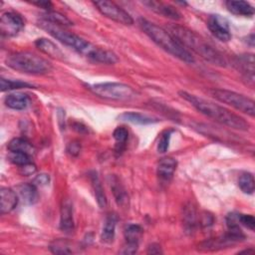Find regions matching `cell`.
Instances as JSON below:
<instances>
[{
    "label": "cell",
    "mask_w": 255,
    "mask_h": 255,
    "mask_svg": "<svg viewBox=\"0 0 255 255\" xmlns=\"http://www.w3.org/2000/svg\"><path fill=\"white\" fill-rule=\"evenodd\" d=\"M39 25L41 26L42 29L46 30L51 36H53L55 39H57L64 45L74 49L78 53L82 54L83 56H85L93 61L97 60L98 55L101 50L100 47H97V46L91 44L90 42L86 41L85 39L81 38L80 36L73 34L71 32H68V31L64 30L62 27L51 24L47 21L42 20Z\"/></svg>",
    "instance_id": "obj_4"
},
{
    "label": "cell",
    "mask_w": 255,
    "mask_h": 255,
    "mask_svg": "<svg viewBox=\"0 0 255 255\" xmlns=\"http://www.w3.org/2000/svg\"><path fill=\"white\" fill-rule=\"evenodd\" d=\"M35 45L36 47L43 52L44 54H46L47 56L53 58V59H57V60H64V53L60 50V48L58 46H56V44H54L51 40L46 39V38H39L35 41Z\"/></svg>",
    "instance_id": "obj_17"
},
{
    "label": "cell",
    "mask_w": 255,
    "mask_h": 255,
    "mask_svg": "<svg viewBox=\"0 0 255 255\" xmlns=\"http://www.w3.org/2000/svg\"><path fill=\"white\" fill-rule=\"evenodd\" d=\"M50 250L54 254H70V253H72V250L70 249L68 244L63 240L55 241L53 244H51Z\"/></svg>",
    "instance_id": "obj_32"
},
{
    "label": "cell",
    "mask_w": 255,
    "mask_h": 255,
    "mask_svg": "<svg viewBox=\"0 0 255 255\" xmlns=\"http://www.w3.org/2000/svg\"><path fill=\"white\" fill-rule=\"evenodd\" d=\"M60 228L65 233H72L74 231V218H73V205L70 199H63L61 205Z\"/></svg>",
    "instance_id": "obj_15"
},
{
    "label": "cell",
    "mask_w": 255,
    "mask_h": 255,
    "mask_svg": "<svg viewBox=\"0 0 255 255\" xmlns=\"http://www.w3.org/2000/svg\"><path fill=\"white\" fill-rule=\"evenodd\" d=\"M7 148L9 151L24 152L30 155H32L34 152V147L32 144L27 139L22 137H15L11 139L7 144Z\"/></svg>",
    "instance_id": "obj_24"
},
{
    "label": "cell",
    "mask_w": 255,
    "mask_h": 255,
    "mask_svg": "<svg viewBox=\"0 0 255 255\" xmlns=\"http://www.w3.org/2000/svg\"><path fill=\"white\" fill-rule=\"evenodd\" d=\"M89 90L100 98L112 101H128L135 96V93L130 86L117 82L90 85Z\"/></svg>",
    "instance_id": "obj_6"
},
{
    "label": "cell",
    "mask_w": 255,
    "mask_h": 255,
    "mask_svg": "<svg viewBox=\"0 0 255 255\" xmlns=\"http://www.w3.org/2000/svg\"><path fill=\"white\" fill-rule=\"evenodd\" d=\"M5 105L12 110H25L29 105V97L24 93H13L5 98Z\"/></svg>",
    "instance_id": "obj_22"
},
{
    "label": "cell",
    "mask_w": 255,
    "mask_h": 255,
    "mask_svg": "<svg viewBox=\"0 0 255 255\" xmlns=\"http://www.w3.org/2000/svg\"><path fill=\"white\" fill-rule=\"evenodd\" d=\"M209 94L217 101L231 106L241 113L250 117H254L255 115L254 101L242 94L222 89H212L209 91Z\"/></svg>",
    "instance_id": "obj_7"
},
{
    "label": "cell",
    "mask_w": 255,
    "mask_h": 255,
    "mask_svg": "<svg viewBox=\"0 0 255 255\" xmlns=\"http://www.w3.org/2000/svg\"><path fill=\"white\" fill-rule=\"evenodd\" d=\"M17 191L22 201L27 205H33L38 201L37 186L33 183H23L17 187Z\"/></svg>",
    "instance_id": "obj_19"
},
{
    "label": "cell",
    "mask_w": 255,
    "mask_h": 255,
    "mask_svg": "<svg viewBox=\"0 0 255 255\" xmlns=\"http://www.w3.org/2000/svg\"><path fill=\"white\" fill-rule=\"evenodd\" d=\"M50 181V177L48 174H45V173H41L39 175H37L34 180H33V184H35L36 186H44V185H47Z\"/></svg>",
    "instance_id": "obj_34"
},
{
    "label": "cell",
    "mask_w": 255,
    "mask_h": 255,
    "mask_svg": "<svg viewBox=\"0 0 255 255\" xmlns=\"http://www.w3.org/2000/svg\"><path fill=\"white\" fill-rule=\"evenodd\" d=\"M142 4L147 6L151 11H153V12H155V13L163 16V17L169 18L171 20L181 19L180 12L174 6H172L168 3H164V2H161V1L149 0V1L142 2Z\"/></svg>",
    "instance_id": "obj_13"
},
{
    "label": "cell",
    "mask_w": 255,
    "mask_h": 255,
    "mask_svg": "<svg viewBox=\"0 0 255 255\" xmlns=\"http://www.w3.org/2000/svg\"><path fill=\"white\" fill-rule=\"evenodd\" d=\"M177 162L174 158L170 156L161 157L156 166V173L160 181L163 182H169L174 174V171L176 169Z\"/></svg>",
    "instance_id": "obj_14"
},
{
    "label": "cell",
    "mask_w": 255,
    "mask_h": 255,
    "mask_svg": "<svg viewBox=\"0 0 255 255\" xmlns=\"http://www.w3.org/2000/svg\"><path fill=\"white\" fill-rule=\"evenodd\" d=\"M20 170H21L23 175H31L36 171V166L31 162V163H28L26 165L20 166Z\"/></svg>",
    "instance_id": "obj_35"
},
{
    "label": "cell",
    "mask_w": 255,
    "mask_h": 255,
    "mask_svg": "<svg viewBox=\"0 0 255 255\" xmlns=\"http://www.w3.org/2000/svg\"><path fill=\"white\" fill-rule=\"evenodd\" d=\"M97 9L106 17L124 24V25H131L133 24L132 17L122 7L117 5L115 2L102 0V1H96L94 2Z\"/></svg>",
    "instance_id": "obj_8"
},
{
    "label": "cell",
    "mask_w": 255,
    "mask_h": 255,
    "mask_svg": "<svg viewBox=\"0 0 255 255\" xmlns=\"http://www.w3.org/2000/svg\"><path fill=\"white\" fill-rule=\"evenodd\" d=\"M8 158L12 163H14L18 166H23V165H26V164L32 162L31 155L24 153V152L10 151L8 154Z\"/></svg>",
    "instance_id": "obj_28"
},
{
    "label": "cell",
    "mask_w": 255,
    "mask_h": 255,
    "mask_svg": "<svg viewBox=\"0 0 255 255\" xmlns=\"http://www.w3.org/2000/svg\"><path fill=\"white\" fill-rule=\"evenodd\" d=\"M179 96L187 101L200 114L214 120L221 125L239 130H248L250 128L249 123L246 122L242 117L220 105L198 98L187 92L181 91L179 92Z\"/></svg>",
    "instance_id": "obj_2"
},
{
    "label": "cell",
    "mask_w": 255,
    "mask_h": 255,
    "mask_svg": "<svg viewBox=\"0 0 255 255\" xmlns=\"http://www.w3.org/2000/svg\"><path fill=\"white\" fill-rule=\"evenodd\" d=\"M238 221L240 225H243L251 231H253L255 228V218L251 214L238 213Z\"/></svg>",
    "instance_id": "obj_33"
},
{
    "label": "cell",
    "mask_w": 255,
    "mask_h": 255,
    "mask_svg": "<svg viewBox=\"0 0 255 255\" xmlns=\"http://www.w3.org/2000/svg\"><path fill=\"white\" fill-rule=\"evenodd\" d=\"M139 25L142 31L164 51L185 63H194V57L191 53L186 50L168 31L145 19H140Z\"/></svg>",
    "instance_id": "obj_3"
},
{
    "label": "cell",
    "mask_w": 255,
    "mask_h": 255,
    "mask_svg": "<svg viewBox=\"0 0 255 255\" xmlns=\"http://www.w3.org/2000/svg\"><path fill=\"white\" fill-rule=\"evenodd\" d=\"M113 136L115 138V140L117 141V145L119 146V150L123 149V146L126 144L128 137V131L126 128L124 127H118L114 132H113Z\"/></svg>",
    "instance_id": "obj_30"
},
{
    "label": "cell",
    "mask_w": 255,
    "mask_h": 255,
    "mask_svg": "<svg viewBox=\"0 0 255 255\" xmlns=\"http://www.w3.org/2000/svg\"><path fill=\"white\" fill-rule=\"evenodd\" d=\"M143 230L138 224H128L125 228L126 246L122 253L124 254H134L137 251L138 243L141 238Z\"/></svg>",
    "instance_id": "obj_11"
},
{
    "label": "cell",
    "mask_w": 255,
    "mask_h": 255,
    "mask_svg": "<svg viewBox=\"0 0 255 255\" xmlns=\"http://www.w3.org/2000/svg\"><path fill=\"white\" fill-rule=\"evenodd\" d=\"M110 185L117 203L122 207L128 206V193L123 184L120 182V179L116 175L110 176Z\"/></svg>",
    "instance_id": "obj_18"
},
{
    "label": "cell",
    "mask_w": 255,
    "mask_h": 255,
    "mask_svg": "<svg viewBox=\"0 0 255 255\" xmlns=\"http://www.w3.org/2000/svg\"><path fill=\"white\" fill-rule=\"evenodd\" d=\"M81 149V145L78 141H72L69 143L67 150L72 154V155H77L80 152Z\"/></svg>",
    "instance_id": "obj_36"
},
{
    "label": "cell",
    "mask_w": 255,
    "mask_h": 255,
    "mask_svg": "<svg viewBox=\"0 0 255 255\" xmlns=\"http://www.w3.org/2000/svg\"><path fill=\"white\" fill-rule=\"evenodd\" d=\"M0 209L1 214H6L11 212L18 203V196L17 193L8 187H2L0 190Z\"/></svg>",
    "instance_id": "obj_16"
},
{
    "label": "cell",
    "mask_w": 255,
    "mask_h": 255,
    "mask_svg": "<svg viewBox=\"0 0 255 255\" xmlns=\"http://www.w3.org/2000/svg\"><path fill=\"white\" fill-rule=\"evenodd\" d=\"M24 27L23 18L14 12H5L1 16L0 31L3 36L13 37Z\"/></svg>",
    "instance_id": "obj_10"
},
{
    "label": "cell",
    "mask_w": 255,
    "mask_h": 255,
    "mask_svg": "<svg viewBox=\"0 0 255 255\" xmlns=\"http://www.w3.org/2000/svg\"><path fill=\"white\" fill-rule=\"evenodd\" d=\"M6 65L13 70L31 75H44L52 70L51 63L33 52H18L7 57Z\"/></svg>",
    "instance_id": "obj_5"
},
{
    "label": "cell",
    "mask_w": 255,
    "mask_h": 255,
    "mask_svg": "<svg viewBox=\"0 0 255 255\" xmlns=\"http://www.w3.org/2000/svg\"><path fill=\"white\" fill-rule=\"evenodd\" d=\"M234 67L243 75V77L249 81L252 85L254 83V55L242 54L238 55L234 59Z\"/></svg>",
    "instance_id": "obj_12"
},
{
    "label": "cell",
    "mask_w": 255,
    "mask_h": 255,
    "mask_svg": "<svg viewBox=\"0 0 255 255\" xmlns=\"http://www.w3.org/2000/svg\"><path fill=\"white\" fill-rule=\"evenodd\" d=\"M226 7L229 12L237 16H244V17H252L254 15V8L253 6L246 2V1H227Z\"/></svg>",
    "instance_id": "obj_20"
},
{
    "label": "cell",
    "mask_w": 255,
    "mask_h": 255,
    "mask_svg": "<svg viewBox=\"0 0 255 255\" xmlns=\"http://www.w3.org/2000/svg\"><path fill=\"white\" fill-rule=\"evenodd\" d=\"M120 119L122 121L129 122L132 124H137V125H148L157 122L156 120L147 117L145 115L139 114V113H134V112H128V113H124L120 116Z\"/></svg>",
    "instance_id": "obj_26"
},
{
    "label": "cell",
    "mask_w": 255,
    "mask_h": 255,
    "mask_svg": "<svg viewBox=\"0 0 255 255\" xmlns=\"http://www.w3.org/2000/svg\"><path fill=\"white\" fill-rule=\"evenodd\" d=\"M32 4L37 5L43 9H45L46 11L52 10V3L50 1H36V2H32Z\"/></svg>",
    "instance_id": "obj_37"
},
{
    "label": "cell",
    "mask_w": 255,
    "mask_h": 255,
    "mask_svg": "<svg viewBox=\"0 0 255 255\" xmlns=\"http://www.w3.org/2000/svg\"><path fill=\"white\" fill-rule=\"evenodd\" d=\"M206 24L211 34L219 41L228 42L231 39L229 23L224 17L218 14L209 15Z\"/></svg>",
    "instance_id": "obj_9"
},
{
    "label": "cell",
    "mask_w": 255,
    "mask_h": 255,
    "mask_svg": "<svg viewBox=\"0 0 255 255\" xmlns=\"http://www.w3.org/2000/svg\"><path fill=\"white\" fill-rule=\"evenodd\" d=\"M168 32L187 50L190 49L205 61L216 66H226V60L222 54L210 43L194 31L177 25H168Z\"/></svg>",
    "instance_id": "obj_1"
},
{
    "label": "cell",
    "mask_w": 255,
    "mask_h": 255,
    "mask_svg": "<svg viewBox=\"0 0 255 255\" xmlns=\"http://www.w3.org/2000/svg\"><path fill=\"white\" fill-rule=\"evenodd\" d=\"M116 225H117V216L114 214H109L105 220L102 233L101 240L104 243L110 244L115 239L116 234Z\"/></svg>",
    "instance_id": "obj_21"
},
{
    "label": "cell",
    "mask_w": 255,
    "mask_h": 255,
    "mask_svg": "<svg viewBox=\"0 0 255 255\" xmlns=\"http://www.w3.org/2000/svg\"><path fill=\"white\" fill-rule=\"evenodd\" d=\"M90 178H91V182H92V186L95 192V196H96V200L99 204V206L101 208H105L107 206V197L102 185V182L99 178V175L97 172L93 171L90 174Z\"/></svg>",
    "instance_id": "obj_23"
},
{
    "label": "cell",
    "mask_w": 255,
    "mask_h": 255,
    "mask_svg": "<svg viewBox=\"0 0 255 255\" xmlns=\"http://www.w3.org/2000/svg\"><path fill=\"white\" fill-rule=\"evenodd\" d=\"M42 18L44 21H47L51 24L60 26V27H67V26H71L73 23L63 14L59 13V12H55L53 10L51 11H46L45 13L42 14Z\"/></svg>",
    "instance_id": "obj_25"
},
{
    "label": "cell",
    "mask_w": 255,
    "mask_h": 255,
    "mask_svg": "<svg viewBox=\"0 0 255 255\" xmlns=\"http://www.w3.org/2000/svg\"><path fill=\"white\" fill-rule=\"evenodd\" d=\"M147 253H150V254H159V253H162V251L160 250V246H159V245H157V244H151V245L148 246Z\"/></svg>",
    "instance_id": "obj_38"
},
{
    "label": "cell",
    "mask_w": 255,
    "mask_h": 255,
    "mask_svg": "<svg viewBox=\"0 0 255 255\" xmlns=\"http://www.w3.org/2000/svg\"><path fill=\"white\" fill-rule=\"evenodd\" d=\"M238 186L240 189L246 194H252L254 192L255 183L254 177L250 172H244L239 176L238 179Z\"/></svg>",
    "instance_id": "obj_27"
},
{
    "label": "cell",
    "mask_w": 255,
    "mask_h": 255,
    "mask_svg": "<svg viewBox=\"0 0 255 255\" xmlns=\"http://www.w3.org/2000/svg\"><path fill=\"white\" fill-rule=\"evenodd\" d=\"M33 86L21 82V81H13V80H7L4 78H1V91H11V90H17V89H23V88H32Z\"/></svg>",
    "instance_id": "obj_29"
},
{
    "label": "cell",
    "mask_w": 255,
    "mask_h": 255,
    "mask_svg": "<svg viewBox=\"0 0 255 255\" xmlns=\"http://www.w3.org/2000/svg\"><path fill=\"white\" fill-rule=\"evenodd\" d=\"M173 132L172 129H167L164 130L159 137L158 143H157V151L160 153L165 152L168 147H169V141H170V137H171V133Z\"/></svg>",
    "instance_id": "obj_31"
}]
</instances>
